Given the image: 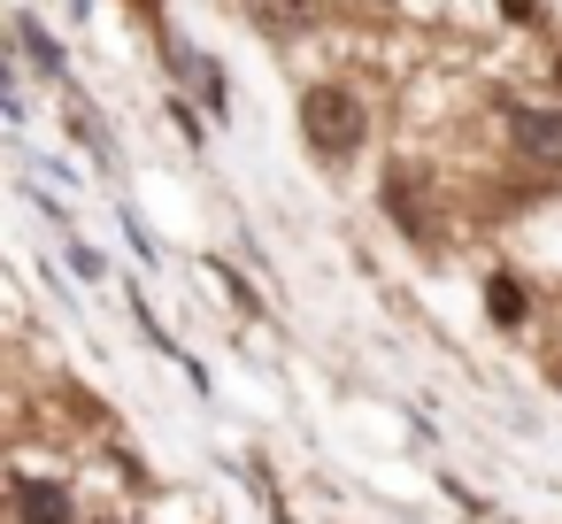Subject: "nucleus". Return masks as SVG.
I'll list each match as a JSON object with an SVG mask.
<instances>
[{"label": "nucleus", "mask_w": 562, "mask_h": 524, "mask_svg": "<svg viewBox=\"0 0 562 524\" xmlns=\"http://www.w3.org/2000/svg\"><path fill=\"white\" fill-rule=\"evenodd\" d=\"M9 516L16 524H78V501L63 478H40V470H9Z\"/></svg>", "instance_id": "obj_2"}, {"label": "nucleus", "mask_w": 562, "mask_h": 524, "mask_svg": "<svg viewBox=\"0 0 562 524\" xmlns=\"http://www.w3.org/2000/svg\"><path fill=\"white\" fill-rule=\"evenodd\" d=\"M301 140H308V155H324V163H355L362 140H370V101H362L355 86H339V78L308 86V93H301Z\"/></svg>", "instance_id": "obj_1"}, {"label": "nucleus", "mask_w": 562, "mask_h": 524, "mask_svg": "<svg viewBox=\"0 0 562 524\" xmlns=\"http://www.w3.org/2000/svg\"><path fill=\"white\" fill-rule=\"evenodd\" d=\"M247 24L262 40H308L324 24V0H247Z\"/></svg>", "instance_id": "obj_4"}, {"label": "nucleus", "mask_w": 562, "mask_h": 524, "mask_svg": "<svg viewBox=\"0 0 562 524\" xmlns=\"http://www.w3.org/2000/svg\"><path fill=\"white\" fill-rule=\"evenodd\" d=\"M101 524H124V516H101Z\"/></svg>", "instance_id": "obj_7"}, {"label": "nucleus", "mask_w": 562, "mask_h": 524, "mask_svg": "<svg viewBox=\"0 0 562 524\" xmlns=\"http://www.w3.org/2000/svg\"><path fill=\"white\" fill-rule=\"evenodd\" d=\"M16 32H24V47H32V55H40V70H55V78H63V55H55V47H47V40H40V24H16Z\"/></svg>", "instance_id": "obj_6"}, {"label": "nucleus", "mask_w": 562, "mask_h": 524, "mask_svg": "<svg viewBox=\"0 0 562 524\" xmlns=\"http://www.w3.org/2000/svg\"><path fill=\"white\" fill-rule=\"evenodd\" d=\"M485 309H493L501 324H516V316H524V293H516L508 278H493V286H485Z\"/></svg>", "instance_id": "obj_5"}, {"label": "nucleus", "mask_w": 562, "mask_h": 524, "mask_svg": "<svg viewBox=\"0 0 562 524\" xmlns=\"http://www.w3.org/2000/svg\"><path fill=\"white\" fill-rule=\"evenodd\" d=\"M508 147H516L524 163L554 170V163H562V109H516V116H508Z\"/></svg>", "instance_id": "obj_3"}]
</instances>
